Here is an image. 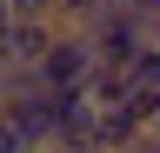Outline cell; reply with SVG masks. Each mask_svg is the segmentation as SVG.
<instances>
[{
    "label": "cell",
    "instance_id": "cell-5",
    "mask_svg": "<svg viewBox=\"0 0 160 153\" xmlns=\"http://www.w3.org/2000/svg\"><path fill=\"white\" fill-rule=\"evenodd\" d=\"M120 0H53V27H87V20H100V13H113Z\"/></svg>",
    "mask_w": 160,
    "mask_h": 153
},
{
    "label": "cell",
    "instance_id": "cell-1",
    "mask_svg": "<svg viewBox=\"0 0 160 153\" xmlns=\"http://www.w3.org/2000/svg\"><path fill=\"white\" fill-rule=\"evenodd\" d=\"M80 33H87V47H93V67H100V73H127L140 53L153 47V27H147V20H133L127 7H113V13H100V20H87Z\"/></svg>",
    "mask_w": 160,
    "mask_h": 153
},
{
    "label": "cell",
    "instance_id": "cell-9",
    "mask_svg": "<svg viewBox=\"0 0 160 153\" xmlns=\"http://www.w3.org/2000/svg\"><path fill=\"white\" fill-rule=\"evenodd\" d=\"M47 153H67V146H47Z\"/></svg>",
    "mask_w": 160,
    "mask_h": 153
},
{
    "label": "cell",
    "instance_id": "cell-2",
    "mask_svg": "<svg viewBox=\"0 0 160 153\" xmlns=\"http://www.w3.org/2000/svg\"><path fill=\"white\" fill-rule=\"evenodd\" d=\"M40 93H87L93 80V47H87V33H73V27H53V40L47 53H40Z\"/></svg>",
    "mask_w": 160,
    "mask_h": 153
},
{
    "label": "cell",
    "instance_id": "cell-7",
    "mask_svg": "<svg viewBox=\"0 0 160 153\" xmlns=\"http://www.w3.org/2000/svg\"><path fill=\"white\" fill-rule=\"evenodd\" d=\"M0 153H20V146H13V140H7V133H0Z\"/></svg>",
    "mask_w": 160,
    "mask_h": 153
},
{
    "label": "cell",
    "instance_id": "cell-8",
    "mask_svg": "<svg viewBox=\"0 0 160 153\" xmlns=\"http://www.w3.org/2000/svg\"><path fill=\"white\" fill-rule=\"evenodd\" d=\"M0 33H7V20H0ZM0 67H7V47H0Z\"/></svg>",
    "mask_w": 160,
    "mask_h": 153
},
{
    "label": "cell",
    "instance_id": "cell-6",
    "mask_svg": "<svg viewBox=\"0 0 160 153\" xmlns=\"http://www.w3.org/2000/svg\"><path fill=\"white\" fill-rule=\"evenodd\" d=\"M127 153H160V133H140V140H133Z\"/></svg>",
    "mask_w": 160,
    "mask_h": 153
},
{
    "label": "cell",
    "instance_id": "cell-4",
    "mask_svg": "<svg viewBox=\"0 0 160 153\" xmlns=\"http://www.w3.org/2000/svg\"><path fill=\"white\" fill-rule=\"evenodd\" d=\"M47 40H53V20H13L7 33H0V47H7V60H13V67H40Z\"/></svg>",
    "mask_w": 160,
    "mask_h": 153
},
{
    "label": "cell",
    "instance_id": "cell-3",
    "mask_svg": "<svg viewBox=\"0 0 160 153\" xmlns=\"http://www.w3.org/2000/svg\"><path fill=\"white\" fill-rule=\"evenodd\" d=\"M140 133H153V127H140L127 107H93V140H87V153H127Z\"/></svg>",
    "mask_w": 160,
    "mask_h": 153
}]
</instances>
